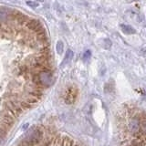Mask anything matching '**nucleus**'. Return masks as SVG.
Wrapping results in <instances>:
<instances>
[{"instance_id": "nucleus-2", "label": "nucleus", "mask_w": 146, "mask_h": 146, "mask_svg": "<svg viewBox=\"0 0 146 146\" xmlns=\"http://www.w3.org/2000/svg\"><path fill=\"white\" fill-rule=\"evenodd\" d=\"M129 129L132 133H137L141 129V121L138 119H132L129 123Z\"/></svg>"}, {"instance_id": "nucleus-6", "label": "nucleus", "mask_w": 146, "mask_h": 146, "mask_svg": "<svg viewBox=\"0 0 146 146\" xmlns=\"http://www.w3.org/2000/svg\"><path fill=\"white\" fill-rule=\"evenodd\" d=\"M90 57H91V51L90 50H86L83 53V55H82V59H83L84 61H87L90 58Z\"/></svg>"}, {"instance_id": "nucleus-9", "label": "nucleus", "mask_w": 146, "mask_h": 146, "mask_svg": "<svg viewBox=\"0 0 146 146\" xmlns=\"http://www.w3.org/2000/svg\"><path fill=\"white\" fill-rule=\"evenodd\" d=\"M141 131H143V133L146 134V120H144L141 122Z\"/></svg>"}, {"instance_id": "nucleus-8", "label": "nucleus", "mask_w": 146, "mask_h": 146, "mask_svg": "<svg viewBox=\"0 0 146 146\" xmlns=\"http://www.w3.org/2000/svg\"><path fill=\"white\" fill-rule=\"evenodd\" d=\"M27 6H29L30 7H32V8H36V7H38V3H36L35 1H27Z\"/></svg>"}, {"instance_id": "nucleus-4", "label": "nucleus", "mask_w": 146, "mask_h": 146, "mask_svg": "<svg viewBox=\"0 0 146 146\" xmlns=\"http://www.w3.org/2000/svg\"><path fill=\"white\" fill-rule=\"evenodd\" d=\"M9 16L8 14V9L7 8H0V21H5L7 19V17Z\"/></svg>"}, {"instance_id": "nucleus-5", "label": "nucleus", "mask_w": 146, "mask_h": 146, "mask_svg": "<svg viewBox=\"0 0 146 146\" xmlns=\"http://www.w3.org/2000/svg\"><path fill=\"white\" fill-rule=\"evenodd\" d=\"M72 58H73V51L71 49H68V51L66 53V56H65V58H64V61L62 63V65H65V64L68 63L71 60Z\"/></svg>"}, {"instance_id": "nucleus-7", "label": "nucleus", "mask_w": 146, "mask_h": 146, "mask_svg": "<svg viewBox=\"0 0 146 146\" xmlns=\"http://www.w3.org/2000/svg\"><path fill=\"white\" fill-rule=\"evenodd\" d=\"M63 48H64V45L62 41H58L57 43V52L58 54H61L63 52Z\"/></svg>"}, {"instance_id": "nucleus-3", "label": "nucleus", "mask_w": 146, "mask_h": 146, "mask_svg": "<svg viewBox=\"0 0 146 146\" xmlns=\"http://www.w3.org/2000/svg\"><path fill=\"white\" fill-rule=\"evenodd\" d=\"M121 27L122 32H123V33H125V34H133V33H135V29L132 27L129 26V25H121Z\"/></svg>"}, {"instance_id": "nucleus-10", "label": "nucleus", "mask_w": 146, "mask_h": 146, "mask_svg": "<svg viewBox=\"0 0 146 146\" xmlns=\"http://www.w3.org/2000/svg\"><path fill=\"white\" fill-rule=\"evenodd\" d=\"M38 1H41V2H42V1H44V0H38Z\"/></svg>"}, {"instance_id": "nucleus-1", "label": "nucleus", "mask_w": 146, "mask_h": 146, "mask_svg": "<svg viewBox=\"0 0 146 146\" xmlns=\"http://www.w3.org/2000/svg\"><path fill=\"white\" fill-rule=\"evenodd\" d=\"M77 94L78 91L74 88V87H70L66 90L65 91V95H64V100H65V102L68 104H72L74 103L77 98Z\"/></svg>"}]
</instances>
